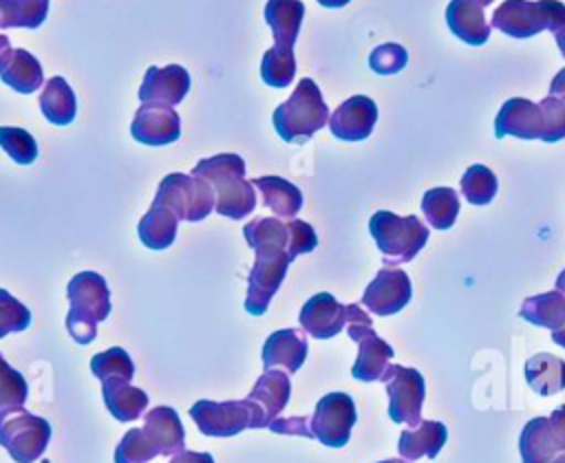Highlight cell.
I'll return each instance as SVG.
<instances>
[{
	"label": "cell",
	"instance_id": "6da1fadb",
	"mask_svg": "<svg viewBox=\"0 0 565 463\" xmlns=\"http://www.w3.org/2000/svg\"><path fill=\"white\" fill-rule=\"evenodd\" d=\"M247 245L254 249V265L247 276L245 311L252 315H263L269 309L271 298L280 289L291 258L287 254L289 229L287 220L274 216H260L243 227Z\"/></svg>",
	"mask_w": 565,
	"mask_h": 463
},
{
	"label": "cell",
	"instance_id": "7a4b0ae2",
	"mask_svg": "<svg viewBox=\"0 0 565 463\" xmlns=\"http://www.w3.org/2000/svg\"><path fill=\"white\" fill-rule=\"evenodd\" d=\"M194 176L205 179L216 194L214 209L225 218H245L256 207V187L245 179V161L238 154L225 152L201 159L192 168Z\"/></svg>",
	"mask_w": 565,
	"mask_h": 463
},
{
	"label": "cell",
	"instance_id": "3957f363",
	"mask_svg": "<svg viewBox=\"0 0 565 463\" xmlns=\"http://www.w3.org/2000/svg\"><path fill=\"white\" fill-rule=\"evenodd\" d=\"M71 302L66 329L77 344H90L97 335V322L110 315V289L97 271H79L66 284Z\"/></svg>",
	"mask_w": 565,
	"mask_h": 463
},
{
	"label": "cell",
	"instance_id": "277c9868",
	"mask_svg": "<svg viewBox=\"0 0 565 463\" xmlns=\"http://www.w3.org/2000/svg\"><path fill=\"white\" fill-rule=\"evenodd\" d=\"M329 117L331 112L322 99L318 84L311 77H302L296 84L291 97L282 101L271 115L278 137L289 143L307 141L322 126H327Z\"/></svg>",
	"mask_w": 565,
	"mask_h": 463
},
{
	"label": "cell",
	"instance_id": "5b68a950",
	"mask_svg": "<svg viewBox=\"0 0 565 463\" xmlns=\"http://www.w3.org/2000/svg\"><path fill=\"white\" fill-rule=\"evenodd\" d=\"M369 232L384 254V267L411 262L428 243V227L413 214L397 216L380 209L369 220Z\"/></svg>",
	"mask_w": 565,
	"mask_h": 463
},
{
	"label": "cell",
	"instance_id": "8992f818",
	"mask_svg": "<svg viewBox=\"0 0 565 463\" xmlns=\"http://www.w3.org/2000/svg\"><path fill=\"white\" fill-rule=\"evenodd\" d=\"M51 441V423L24 408L0 410V445L15 463H35Z\"/></svg>",
	"mask_w": 565,
	"mask_h": 463
},
{
	"label": "cell",
	"instance_id": "52a82bcc",
	"mask_svg": "<svg viewBox=\"0 0 565 463\" xmlns=\"http://www.w3.org/2000/svg\"><path fill=\"white\" fill-rule=\"evenodd\" d=\"M190 417L207 437H234L247 428H267L260 408L247 397L241 401L201 399L190 408Z\"/></svg>",
	"mask_w": 565,
	"mask_h": 463
},
{
	"label": "cell",
	"instance_id": "ba28073f",
	"mask_svg": "<svg viewBox=\"0 0 565 463\" xmlns=\"http://www.w3.org/2000/svg\"><path fill=\"white\" fill-rule=\"evenodd\" d=\"M152 203L168 205L181 220H203L216 205L214 187L194 174L172 172L161 179Z\"/></svg>",
	"mask_w": 565,
	"mask_h": 463
},
{
	"label": "cell",
	"instance_id": "9c48e42d",
	"mask_svg": "<svg viewBox=\"0 0 565 463\" xmlns=\"http://www.w3.org/2000/svg\"><path fill=\"white\" fill-rule=\"evenodd\" d=\"M563 13L565 4L561 0H505L494 9L490 26L510 37L525 40L545 29H552Z\"/></svg>",
	"mask_w": 565,
	"mask_h": 463
},
{
	"label": "cell",
	"instance_id": "30bf717a",
	"mask_svg": "<svg viewBox=\"0 0 565 463\" xmlns=\"http://www.w3.org/2000/svg\"><path fill=\"white\" fill-rule=\"evenodd\" d=\"M388 395V417L393 423H406L417 428L422 423V406L426 397V384L417 368L391 364L382 379Z\"/></svg>",
	"mask_w": 565,
	"mask_h": 463
},
{
	"label": "cell",
	"instance_id": "8fae6325",
	"mask_svg": "<svg viewBox=\"0 0 565 463\" xmlns=\"http://www.w3.org/2000/svg\"><path fill=\"white\" fill-rule=\"evenodd\" d=\"M358 421V410L347 392H329L318 399L311 414V432L327 448H344Z\"/></svg>",
	"mask_w": 565,
	"mask_h": 463
},
{
	"label": "cell",
	"instance_id": "7c38bea8",
	"mask_svg": "<svg viewBox=\"0 0 565 463\" xmlns=\"http://www.w3.org/2000/svg\"><path fill=\"white\" fill-rule=\"evenodd\" d=\"M523 463H552L565 452V406H558L550 417L530 419L519 437Z\"/></svg>",
	"mask_w": 565,
	"mask_h": 463
},
{
	"label": "cell",
	"instance_id": "4fadbf2b",
	"mask_svg": "<svg viewBox=\"0 0 565 463\" xmlns=\"http://www.w3.org/2000/svg\"><path fill=\"white\" fill-rule=\"evenodd\" d=\"M371 324H373L371 317L347 324L349 337L358 344V357L351 366V375L358 381H380L384 370L391 366L393 355H395L393 346L388 342H384L373 331Z\"/></svg>",
	"mask_w": 565,
	"mask_h": 463
},
{
	"label": "cell",
	"instance_id": "5bb4252c",
	"mask_svg": "<svg viewBox=\"0 0 565 463\" xmlns=\"http://www.w3.org/2000/svg\"><path fill=\"white\" fill-rule=\"evenodd\" d=\"M413 295L411 278L397 267H382L362 293V304L375 315L399 313Z\"/></svg>",
	"mask_w": 565,
	"mask_h": 463
},
{
	"label": "cell",
	"instance_id": "9a60e30c",
	"mask_svg": "<svg viewBox=\"0 0 565 463\" xmlns=\"http://www.w3.org/2000/svg\"><path fill=\"white\" fill-rule=\"evenodd\" d=\"M130 134L143 146H168L181 137V119L172 106L141 104L132 117Z\"/></svg>",
	"mask_w": 565,
	"mask_h": 463
},
{
	"label": "cell",
	"instance_id": "2e32d148",
	"mask_svg": "<svg viewBox=\"0 0 565 463\" xmlns=\"http://www.w3.org/2000/svg\"><path fill=\"white\" fill-rule=\"evenodd\" d=\"M298 322L316 340L335 337L349 324V304H340L331 293H316L302 304Z\"/></svg>",
	"mask_w": 565,
	"mask_h": 463
},
{
	"label": "cell",
	"instance_id": "e0dca14e",
	"mask_svg": "<svg viewBox=\"0 0 565 463\" xmlns=\"http://www.w3.org/2000/svg\"><path fill=\"white\" fill-rule=\"evenodd\" d=\"M377 121V106L366 95H353L342 101L329 117V130L342 141L366 139Z\"/></svg>",
	"mask_w": 565,
	"mask_h": 463
},
{
	"label": "cell",
	"instance_id": "ac0fdd59",
	"mask_svg": "<svg viewBox=\"0 0 565 463\" xmlns=\"http://www.w3.org/2000/svg\"><path fill=\"white\" fill-rule=\"evenodd\" d=\"M190 90V73L179 64H168L163 68L150 66L143 75L137 97L141 104L177 106Z\"/></svg>",
	"mask_w": 565,
	"mask_h": 463
},
{
	"label": "cell",
	"instance_id": "d6986e66",
	"mask_svg": "<svg viewBox=\"0 0 565 463\" xmlns=\"http://www.w3.org/2000/svg\"><path fill=\"white\" fill-rule=\"evenodd\" d=\"M0 79L18 93H33L42 86V66L26 49L11 46L7 35H0Z\"/></svg>",
	"mask_w": 565,
	"mask_h": 463
},
{
	"label": "cell",
	"instance_id": "ffe728a7",
	"mask_svg": "<svg viewBox=\"0 0 565 463\" xmlns=\"http://www.w3.org/2000/svg\"><path fill=\"white\" fill-rule=\"evenodd\" d=\"M519 137V139H541L543 134V115L539 104L525 97H512L503 101L494 119V137Z\"/></svg>",
	"mask_w": 565,
	"mask_h": 463
},
{
	"label": "cell",
	"instance_id": "44dd1931",
	"mask_svg": "<svg viewBox=\"0 0 565 463\" xmlns=\"http://www.w3.org/2000/svg\"><path fill=\"white\" fill-rule=\"evenodd\" d=\"M143 432L159 456H174L185 450V430L172 406H157L143 414Z\"/></svg>",
	"mask_w": 565,
	"mask_h": 463
},
{
	"label": "cell",
	"instance_id": "7402d4cb",
	"mask_svg": "<svg viewBox=\"0 0 565 463\" xmlns=\"http://www.w3.org/2000/svg\"><path fill=\"white\" fill-rule=\"evenodd\" d=\"M307 340L300 331L296 329H280V331H274L265 344H263V366L265 370H271V368H285V373H296L305 359H307Z\"/></svg>",
	"mask_w": 565,
	"mask_h": 463
},
{
	"label": "cell",
	"instance_id": "603a6c76",
	"mask_svg": "<svg viewBox=\"0 0 565 463\" xmlns=\"http://www.w3.org/2000/svg\"><path fill=\"white\" fill-rule=\"evenodd\" d=\"M446 24L461 42L472 46H481L490 37V24L477 0H450L446 7Z\"/></svg>",
	"mask_w": 565,
	"mask_h": 463
},
{
	"label": "cell",
	"instance_id": "cb8c5ba5",
	"mask_svg": "<svg viewBox=\"0 0 565 463\" xmlns=\"http://www.w3.org/2000/svg\"><path fill=\"white\" fill-rule=\"evenodd\" d=\"M289 397H291V381H289V375L278 370V368H271V370H265L254 388L249 390L247 399L254 401L263 417H265V423L269 428V423L274 419H278V414L285 410V406L289 403Z\"/></svg>",
	"mask_w": 565,
	"mask_h": 463
},
{
	"label": "cell",
	"instance_id": "d4e9b609",
	"mask_svg": "<svg viewBox=\"0 0 565 463\" xmlns=\"http://www.w3.org/2000/svg\"><path fill=\"white\" fill-rule=\"evenodd\" d=\"M102 399L108 412L121 423L139 419L148 406V395L119 377H108L102 381Z\"/></svg>",
	"mask_w": 565,
	"mask_h": 463
},
{
	"label": "cell",
	"instance_id": "484cf974",
	"mask_svg": "<svg viewBox=\"0 0 565 463\" xmlns=\"http://www.w3.org/2000/svg\"><path fill=\"white\" fill-rule=\"evenodd\" d=\"M305 18V4L300 0H267L265 22L274 33V46L294 51Z\"/></svg>",
	"mask_w": 565,
	"mask_h": 463
},
{
	"label": "cell",
	"instance_id": "4316f807",
	"mask_svg": "<svg viewBox=\"0 0 565 463\" xmlns=\"http://www.w3.org/2000/svg\"><path fill=\"white\" fill-rule=\"evenodd\" d=\"M448 428L441 421H422L417 428L402 430L397 450L404 461H417L422 456L435 459L446 445Z\"/></svg>",
	"mask_w": 565,
	"mask_h": 463
},
{
	"label": "cell",
	"instance_id": "83f0119b",
	"mask_svg": "<svg viewBox=\"0 0 565 463\" xmlns=\"http://www.w3.org/2000/svg\"><path fill=\"white\" fill-rule=\"evenodd\" d=\"M254 187L263 196V205L269 207L278 218H294L302 207V192L282 176H258L252 179Z\"/></svg>",
	"mask_w": 565,
	"mask_h": 463
},
{
	"label": "cell",
	"instance_id": "f1b7e54d",
	"mask_svg": "<svg viewBox=\"0 0 565 463\" xmlns=\"http://www.w3.org/2000/svg\"><path fill=\"white\" fill-rule=\"evenodd\" d=\"M179 216L161 203H152L150 209L143 214V218L137 225L139 240L148 249H168L177 238V225Z\"/></svg>",
	"mask_w": 565,
	"mask_h": 463
},
{
	"label": "cell",
	"instance_id": "f546056e",
	"mask_svg": "<svg viewBox=\"0 0 565 463\" xmlns=\"http://www.w3.org/2000/svg\"><path fill=\"white\" fill-rule=\"evenodd\" d=\"M525 381L541 397L556 395L565 388V362L552 353H536L525 362Z\"/></svg>",
	"mask_w": 565,
	"mask_h": 463
},
{
	"label": "cell",
	"instance_id": "4dcf8cb0",
	"mask_svg": "<svg viewBox=\"0 0 565 463\" xmlns=\"http://www.w3.org/2000/svg\"><path fill=\"white\" fill-rule=\"evenodd\" d=\"M40 108H42V115L55 126H66L75 119L77 99L64 77L55 75L46 79L44 90L40 95Z\"/></svg>",
	"mask_w": 565,
	"mask_h": 463
},
{
	"label": "cell",
	"instance_id": "1f68e13d",
	"mask_svg": "<svg viewBox=\"0 0 565 463\" xmlns=\"http://www.w3.org/2000/svg\"><path fill=\"white\" fill-rule=\"evenodd\" d=\"M519 315L534 326L556 331L565 322V295L554 289L547 293L525 298L519 309Z\"/></svg>",
	"mask_w": 565,
	"mask_h": 463
},
{
	"label": "cell",
	"instance_id": "d6a6232c",
	"mask_svg": "<svg viewBox=\"0 0 565 463\" xmlns=\"http://www.w3.org/2000/svg\"><path fill=\"white\" fill-rule=\"evenodd\" d=\"M422 212L430 227L450 229L459 216V194L452 187H433L422 196Z\"/></svg>",
	"mask_w": 565,
	"mask_h": 463
},
{
	"label": "cell",
	"instance_id": "836d02e7",
	"mask_svg": "<svg viewBox=\"0 0 565 463\" xmlns=\"http://www.w3.org/2000/svg\"><path fill=\"white\" fill-rule=\"evenodd\" d=\"M49 0H0L2 29H38L49 15Z\"/></svg>",
	"mask_w": 565,
	"mask_h": 463
},
{
	"label": "cell",
	"instance_id": "e575fe53",
	"mask_svg": "<svg viewBox=\"0 0 565 463\" xmlns=\"http://www.w3.org/2000/svg\"><path fill=\"white\" fill-rule=\"evenodd\" d=\"M296 75V57L294 51L271 46L265 51L263 62H260V77L267 86L274 88H285L291 84Z\"/></svg>",
	"mask_w": 565,
	"mask_h": 463
},
{
	"label": "cell",
	"instance_id": "d590c367",
	"mask_svg": "<svg viewBox=\"0 0 565 463\" xmlns=\"http://www.w3.org/2000/svg\"><path fill=\"white\" fill-rule=\"evenodd\" d=\"M497 176L488 165L475 163L461 176V194L472 205H488L497 194Z\"/></svg>",
	"mask_w": 565,
	"mask_h": 463
},
{
	"label": "cell",
	"instance_id": "8d00e7d4",
	"mask_svg": "<svg viewBox=\"0 0 565 463\" xmlns=\"http://www.w3.org/2000/svg\"><path fill=\"white\" fill-rule=\"evenodd\" d=\"M90 370L102 381L108 377H119V379L130 381L135 375V364L121 346H113V348L90 357Z\"/></svg>",
	"mask_w": 565,
	"mask_h": 463
},
{
	"label": "cell",
	"instance_id": "74e56055",
	"mask_svg": "<svg viewBox=\"0 0 565 463\" xmlns=\"http://www.w3.org/2000/svg\"><path fill=\"white\" fill-rule=\"evenodd\" d=\"M159 452L143 432V428H130L115 448V463H148Z\"/></svg>",
	"mask_w": 565,
	"mask_h": 463
},
{
	"label": "cell",
	"instance_id": "f35d334b",
	"mask_svg": "<svg viewBox=\"0 0 565 463\" xmlns=\"http://www.w3.org/2000/svg\"><path fill=\"white\" fill-rule=\"evenodd\" d=\"M0 148L20 165H29L38 159V143L24 128L0 126Z\"/></svg>",
	"mask_w": 565,
	"mask_h": 463
},
{
	"label": "cell",
	"instance_id": "ab89813d",
	"mask_svg": "<svg viewBox=\"0 0 565 463\" xmlns=\"http://www.w3.org/2000/svg\"><path fill=\"white\" fill-rule=\"evenodd\" d=\"M543 115L541 141L556 143L565 139V95H547L539 101Z\"/></svg>",
	"mask_w": 565,
	"mask_h": 463
},
{
	"label": "cell",
	"instance_id": "60d3db41",
	"mask_svg": "<svg viewBox=\"0 0 565 463\" xmlns=\"http://www.w3.org/2000/svg\"><path fill=\"white\" fill-rule=\"evenodd\" d=\"M29 397V386L22 373L11 368L0 355V410L22 408Z\"/></svg>",
	"mask_w": 565,
	"mask_h": 463
},
{
	"label": "cell",
	"instance_id": "b9f144b4",
	"mask_svg": "<svg viewBox=\"0 0 565 463\" xmlns=\"http://www.w3.org/2000/svg\"><path fill=\"white\" fill-rule=\"evenodd\" d=\"M31 326V311L15 300L7 289H0V340L9 333H20Z\"/></svg>",
	"mask_w": 565,
	"mask_h": 463
},
{
	"label": "cell",
	"instance_id": "7bdbcfd3",
	"mask_svg": "<svg viewBox=\"0 0 565 463\" xmlns=\"http://www.w3.org/2000/svg\"><path fill=\"white\" fill-rule=\"evenodd\" d=\"M406 62H408L406 49L395 42L380 44L369 55V66L377 75H395L406 66Z\"/></svg>",
	"mask_w": 565,
	"mask_h": 463
},
{
	"label": "cell",
	"instance_id": "ee69618b",
	"mask_svg": "<svg viewBox=\"0 0 565 463\" xmlns=\"http://www.w3.org/2000/svg\"><path fill=\"white\" fill-rule=\"evenodd\" d=\"M287 229H289V245H287V254L294 260L300 254H309L318 247V236L316 229L300 220V218H289L287 220Z\"/></svg>",
	"mask_w": 565,
	"mask_h": 463
},
{
	"label": "cell",
	"instance_id": "f6af8a7d",
	"mask_svg": "<svg viewBox=\"0 0 565 463\" xmlns=\"http://www.w3.org/2000/svg\"><path fill=\"white\" fill-rule=\"evenodd\" d=\"M269 430L278 432V434H298V437L313 439L307 417H278L269 423Z\"/></svg>",
	"mask_w": 565,
	"mask_h": 463
},
{
	"label": "cell",
	"instance_id": "bcb514c9",
	"mask_svg": "<svg viewBox=\"0 0 565 463\" xmlns=\"http://www.w3.org/2000/svg\"><path fill=\"white\" fill-rule=\"evenodd\" d=\"M170 463H214V456H212L210 452H192V450H183V452L174 454Z\"/></svg>",
	"mask_w": 565,
	"mask_h": 463
},
{
	"label": "cell",
	"instance_id": "7dc6e473",
	"mask_svg": "<svg viewBox=\"0 0 565 463\" xmlns=\"http://www.w3.org/2000/svg\"><path fill=\"white\" fill-rule=\"evenodd\" d=\"M550 31H552V35H554V40H556V44H558L561 55L565 57V13L554 22V26H552Z\"/></svg>",
	"mask_w": 565,
	"mask_h": 463
},
{
	"label": "cell",
	"instance_id": "c3c4849f",
	"mask_svg": "<svg viewBox=\"0 0 565 463\" xmlns=\"http://www.w3.org/2000/svg\"><path fill=\"white\" fill-rule=\"evenodd\" d=\"M550 95H565V68H561L554 75V79L550 84Z\"/></svg>",
	"mask_w": 565,
	"mask_h": 463
},
{
	"label": "cell",
	"instance_id": "681fc988",
	"mask_svg": "<svg viewBox=\"0 0 565 463\" xmlns=\"http://www.w3.org/2000/svg\"><path fill=\"white\" fill-rule=\"evenodd\" d=\"M552 342L565 348V322H563V326H558L556 331H552Z\"/></svg>",
	"mask_w": 565,
	"mask_h": 463
},
{
	"label": "cell",
	"instance_id": "f907efd6",
	"mask_svg": "<svg viewBox=\"0 0 565 463\" xmlns=\"http://www.w3.org/2000/svg\"><path fill=\"white\" fill-rule=\"evenodd\" d=\"M347 2H351V0H318V4H322L327 9H338V7H344Z\"/></svg>",
	"mask_w": 565,
	"mask_h": 463
},
{
	"label": "cell",
	"instance_id": "816d5d0a",
	"mask_svg": "<svg viewBox=\"0 0 565 463\" xmlns=\"http://www.w3.org/2000/svg\"><path fill=\"white\" fill-rule=\"evenodd\" d=\"M556 291H561L563 295H565V269L558 273V278H556Z\"/></svg>",
	"mask_w": 565,
	"mask_h": 463
},
{
	"label": "cell",
	"instance_id": "f5cc1de1",
	"mask_svg": "<svg viewBox=\"0 0 565 463\" xmlns=\"http://www.w3.org/2000/svg\"><path fill=\"white\" fill-rule=\"evenodd\" d=\"M377 463H411V461H404V459H386V461H377Z\"/></svg>",
	"mask_w": 565,
	"mask_h": 463
},
{
	"label": "cell",
	"instance_id": "db71d44e",
	"mask_svg": "<svg viewBox=\"0 0 565 463\" xmlns=\"http://www.w3.org/2000/svg\"><path fill=\"white\" fill-rule=\"evenodd\" d=\"M552 463H565V452H563V454H558V456H556Z\"/></svg>",
	"mask_w": 565,
	"mask_h": 463
},
{
	"label": "cell",
	"instance_id": "11a10c76",
	"mask_svg": "<svg viewBox=\"0 0 565 463\" xmlns=\"http://www.w3.org/2000/svg\"><path fill=\"white\" fill-rule=\"evenodd\" d=\"M477 2H479V4H481V7H488V4H492V2H494V0H477Z\"/></svg>",
	"mask_w": 565,
	"mask_h": 463
},
{
	"label": "cell",
	"instance_id": "9f6ffc18",
	"mask_svg": "<svg viewBox=\"0 0 565 463\" xmlns=\"http://www.w3.org/2000/svg\"><path fill=\"white\" fill-rule=\"evenodd\" d=\"M42 463H51V461H46V459H44V461H42Z\"/></svg>",
	"mask_w": 565,
	"mask_h": 463
}]
</instances>
